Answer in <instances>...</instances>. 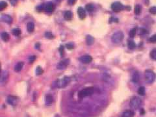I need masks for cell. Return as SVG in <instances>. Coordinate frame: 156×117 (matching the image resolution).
<instances>
[{
  "instance_id": "6da1fadb",
  "label": "cell",
  "mask_w": 156,
  "mask_h": 117,
  "mask_svg": "<svg viewBox=\"0 0 156 117\" xmlns=\"http://www.w3.org/2000/svg\"><path fill=\"white\" fill-rule=\"evenodd\" d=\"M94 93V89L93 87H87L82 89L78 93V97L80 98H83L85 97L90 96Z\"/></svg>"
},
{
  "instance_id": "7a4b0ae2",
  "label": "cell",
  "mask_w": 156,
  "mask_h": 117,
  "mask_svg": "<svg viewBox=\"0 0 156 117\" xmlns=\"http://www.w3.org/2000/svg\"><path fill=\"white\" fill-rule=\"evenodd\" d=\"M145 79L147 83L152 84L154 82L156 79V74L152 70H146L145 72Z\"/></svg>"
},
{
  "instance_id": "3957f363",
  "label": "cell",
  "mask_w": 156,
  "mask_h": 117,
  "mask_svg": "<svg viewBox=\"0 0 156 117\" xmlns=\"http://www.w3.org/2000/svg\"><path fill=\"white\" fill-rule=\"evenodd\" d=\"M71 81V78L68 76H65L61 80H57L55 81L56 87L59 88H65L70 84Z\"/></svg>"
},
{
  "instance_id": "277c9868",
  "label": "cell",
  "mask_w": 156,
  "mask_h": 117,
  "mask_svg": "<svg viewBox=\"0 0 156 117\" xmlns=\"http://www.w3.org/2000/svg\"><path fill=\"white\" fill-rule=\"evenodd\" d=\"M142 101H141V98L139 97H133L130 102V107L133 110H137L141 106Z\"/></svg>"
},
{
  "instance_id": "5b68a950",
  "label": "cell",
  "mask_w": 156,
  "mask_h": 117,
  "mask_svg": "<svg viewBox=\"0 0 156 117\" xmlns=\"http://www.w3.org/2000/svg\"><path fill=\"white\" fill-rule=\"evenodd\" d=\"M124 39V34L122 31H117L114 33L111 36V40L113 43L118 44L122 41Z\"/></svg>"
},
{
  "instance_id": "8992f818",
  "label": "cell",
  "mask_w": 156,
  "mask_h": 117,
  "mask_svg": "<svg viewBox=\"0 0 156 117\" xmlns=\"http://www.w3.org/2000/svg\"><path fill=\"white\" fill-rule=\"evenodd\" d=\"M111 9L114 12H118L124 9V6L120 2H114L111 5Z\"/></svg>"
},
{
  "instance_id": "52a82bcc",
  "label": "cell",
  "mask_w": 156,
  "mask_h": 117,
  "mask_svg": "<svg viewBox=\"0 0 156 117\" xmlns=\"http://www.w3.org/2000/svg\"><path fill=\"white\" fill-rule=\"evenodd\" d=\"M70 64V60L69 59H64V60H61V62H59V63L57 64V68L59 70H64L67 68V66H68V64Z\"/></svg>"
},
{
  "instance_id": "ba28073f",
  "label": "cell",
  "mask_w": 156,
  "mask_h": 117,
  "mask_svg": "<svg viewBox=\"0 0 156 117\" xmlns=\"http://www.w3.org/2000/svg\"><path fill=\"white\" fill-rule=\"evenodd\" d=\"M8 104L12 106H15L17 105L18 102V98L14 96H9L7 99Z\"/></svg>"
},
{
  "instance_id": "9c48e42d",
  "label": "cell",
  "mask_w": 156,
  "mask_h": 117,
  "mask_svg": "<svg viewBox=\"0 0 156 117\" xmlns=\"http://www.w3.org/2000/svg\"><path fill=\"white\" fill-rule=\"evenodd\" d=\"M79 60L82 63H83V64H89V63L92 62V57L90 55H83V56L80 57Z\"/></svg>"
},
{
  "instance_id": "30bf717a",
  "label": "cell",
  "mask_w": 156,
  "mask_h": 117,
  "mask_svg": "<svg viewBox=\"0 0 156 117\" xmlns=\"http://www.w3.org/2000/svg\"><path fill=\"white\" fill-rule=\"evenodd\" d=\"M55 10V5L53 3H48L46 5H44V11L48 12H53Z\"/></svg>"
},
{
  "instance_id": "8fae6325",
  "label": "cell",
  "mask_w": 156,
  "mask_h": 117,
  "mask_svg": "<svg viewBox=\"0 0 156 117\" xmlns=\"http://www.w3.org/2000/svg\"><path fill=\"white\" fill-rule=\"evenodd\" d=\"M78 14L79 16L80 19L83 20L86 17V12L85 10L83 8L81 7H79L78 9Z\"/></svg>"
},
{
  "instance_id": "7c38bea8",
  "label": "cell",
  "mask_w": 156,
  "mask_h": 117,
  "mask_svg": "<svg viewBox=\"0 0 156 117\" xmlns=\"http://www.w3.org/2000/svg\"><path fill=\"white\" fill-rule=\"evenodd\" d=\"M1 19L2 21H3L4 22L9 23V24H11L12 22V18L11 16L7 15V14H3L1 17Z\"/></svg>"
},
{
  "instance_id": "4fadbf2b",
  "label": "cell",
  "mask_w": 156,
  "mask_h": 117,
  "mask_svg": "<svg viewBox=\"0 0 156 117\" xmlns=\"http://www.w3.org/2000/svg\"><path fill=\"white\" fill-rule=\"evenodd\" d=\"M9 76V73L8 71H7V70L3 71L1 74V76H0V81L1 82H5L7 80Z\"/></svg>"
},
{
  "instance_id": "5bb4252c",
  "label": "cell",
  "mask_w": 156,
  "mask_h": 117,
  "mask_svg": "<svg viewBox=\"0 0 156 117\" xmlns=\"http://www.w3.org/2000/svg\"><path fill=\"white\" fill-rule=\"evenodd\" d=\"M135 115V113L131 110H127L123 112L122 114V117H133Z\"/></svg>"
},
{
  "instance_id": "9a60e30c",
  "label": "cell",
  "mask_w": 156,
  "mask_h": 117,
  "mask_svg": "<svg viewBox=\"0 0 156 117\" xmlns=\"http://www.w3.org/2000/svg\"><path fill=\"white\" fill-rule=\"evenodd\" d=\"M34 27H35V25H34V23L32 22H29L27 23V31L29 33H32L34 31Z\"/></svg>"
},
{
  "instance_id": "2e32d148",
  "label": "cell",
  "mask_w": 156,
  "mask_h": 117,
  "mask_svg": "<svg viewBox=\"0 0 156 117\" xmlns=\"http://www.w3.org/2000/svg\"><path fill=\"white\" fill-rule=\"evenodd\" d=\"M72 12L70 11H67L65 12V14H64V18H65V20H71L72 19Z\"/></svg>"
},
{
  "instance_id": "e0dca14e",
  "label": "cell",
  "mask_w": 156,
  "mask_h": 117,
  "mask_svg": "<svg viewBox=\"0 0 156 117\" xmlns=\"http://www.w3.org/2000/svg\"><path fill=\"white\" fill-rule=\"evenodd\" d=\"M23 65H24L23 62H18L17 64H16V66H14V71L16 72H20L22 70V68H23Z\"/></svg>"
},
{
  "instance_id": "ac0fdd59",
  "label": "cell",
  "mask_w": 156,
  "mask_h": 117,
  "mask_svg": "<svg viewBox=\"0 0 156 117\" xmlns=\"http://www.w3.org/2000/svg\"><path fill=\"white\" fill-rule=\"evenodd\" d=\"M139 79H140V76H139V73L137 72H135L132 76V81L134 83H137L139 81Z\"/></svg>"
},
{
  "instance_id": "d6986e66",
  "label": "cell",
  "mask_w": 156,
  "mask_h": 117,
  "mask_svg": "<svg viewBox=\"0 0 156 117\" xmlns=\"http://www.w3.org/2000/svg\"><path fill=\"white\" fill-rule=\"evenodd\" d=\"M94 39L91 35H87L86 36V42H87V45H92L94 43Z\"/></svg>"
},
{
  "instance_id": "ffe728a7",
  "label": "cell",
  "mask_w": 156,
  "mask_h": 117,
  "mask_svg": "<svg viewBox=\"0 0 156 117\" xmlns=\"http://www.w3.org/2000/svg\"><path fill=\"white\" fill-rule=\"evenodd\" d=\"M1 37L4 42H8L10 39L9 35L7 32H3L1 35Z\"/></svg>"
},
{
  "instance_id": "44dd1931",
  "label": "cell",
  "mask_w": 156,
  "mask_h": 117,
  "mask_svg": "<svg viewBox=\"0 0 156 117\" xmlns=\"http://www.w3.org/2000/svg\"><path fill=\"white\" fill-rule=\"evenodd\" d=\"M53 102V98L50 95H47L46 96V104L47 105H51Z\"/></svg>"
},
{
  "instance_id": "7402d4cb",
  "label": "cell",
  "mask_w": 156,
  "mask_h": 117,
  "mask_svg": "<svg viewBox=\"0 0 156 117\" xmlns=\"http://www.w3.org/2000/svg\"><path fill=\"white\" fill-rule=\"evenodd\" d=\"M141 7L139 5H136L135 7V9H134V12L136 15H139L141 14Z\"/></svg>"
},
{
  "instance_id": "603a6c76",
  "label": "cell",
  "mask_w": 156,
  "mask_h": 117,
  "mask_svg": "<svg viewBox=\"0 0 156 117\" xmlns=\"http://www.w3.org/2000/svg\"><path fill=\"white\" fill-rule=\"evenodd\" d=\"M85 8H86V9L88 11L92 12V11H93V10L94 9V6L93 4L88 3L86 5Z\"/></svg>"
},
{
  "instance_id": "cb8c5ba5",
  "label": "cell",
  "mask_w": 156,
  "mask_h": 117,
  "mask_svg": "<svg viewBox=\"0 0 156 117\" xmlns=\"http://www.w3.org/2000/svg\"><path fill=\"white\" fill-rule=\"evenodd\" d=\"M138 94L141 96H145V88L144 87H140L138 89Z\"/></svg>"
},
{
  "instance_id": "d4e9b609",
  "label": "cell",
  "mask_w": 156,
  "mask_h": 117,
  "mask_svg": "<svg viewBox=\"0 0 156 117\" xmlns=\"http://www.w3.org/2000/svg\"><path fill=\"white\" fill-rule=\"evenodd\" d=\"M12 32V34H13L14 36H18L20 35V33H21V31H20V29L15 28V29H14Z\"/></svg>"
},
{
  "instance_id": "484cf974",
  "label": "cell",
  "mask_w": 156,
  "mask_h": 117,
  "mask_svg": "<svg viewBox=\"0 0 156 117\" xmlns=\"http://www.w3.org/2000/svg\"><path fill=\"white\" fill-rule=\"evenodd\" d=\"M128 46L130 49H134V48H135V47H136V44H135V43L133 41H132V40H130V41L128 42Z\"/></svg>"
},
{
  "instance_id": "4316f807",
  "label": "cell",
  "mask_w": 156,
  "mask_h": 117,
  "mask_svg": "<svg viewBox=\"0 0 156 117\" xmlns=\"http://www.w3.org/2000/svg\"><path fill=\"white\" fill-rule=\"evenodd\" d=\"M136 32H137V29L136 28H133L129 33V36L130 38H133L136 35Z\"/></svg>"
},
{
  "instance_id": "83f0119b",
  "label": "cell",
  "mask_w": 156,
  "mask_h": 117,
  "mask_svg": "<svg viewBox=\"0 0 156 117\" xmlns=\"http://www.w3.org/2000/svg\"><path fill=\"white\" fill-rule=\"evenodd\" d=\"M7 7V3L5 1L0 2V11H1L5 9H6Z\"/></svg>"
},
{
  "instance_id": "f1b7e54d",
  "label": "cell",
  "mask_w": 156,
  "mask_h": 117,
  "mask_svg": "<svg viewBox=\"0 0 156 117\" xmlns=\"http://www.w3.org/2000/svg\"><path fill=\"white\" fill-rule=\"evenodd\" d=\"M43 74V70L40 66H37V68H36V74L37 76H40Z\"/></svg>"
},
{
  "instance_id": "f546056e",
  "label": "cell",
  "mask_w": 156,
  "mask_h": 117,
  "mask_svg": "<svg viewBox=\"0 0 156 117\" xmlns=\"http://www.w3.org/2000/svg\"><path fill=\"white\" fill-rule=\"evenodd\" d=\"M44 36L48 39H53L54 38V35L51 32H46L44 34Z\"/></svg>"
},
{
  "instance_id": "4dcf8cb0",
  "label": "cell",
  "mask_w": 156,
  "mask_h": 117,
  "mask_svg": "<svg viewBox=\"0 0 156 117\" xmlns=\"http://www.w3.org/2000/svg\"><path fill=\"white\" fill-rule=\"evenodd\" d=\"M150 57L153 60H156V48L152 50L150 52Z\"/></svg>"
},
{
  "instance_id": "1f68e13d",
  "label": "cell",
  "mask_w": 156,
  "mask_h": 117,
  "mask_svg": "<svg viewBox=\"0 0 156 117\" xmlns=\"http://www.w3.org/2000/svg\"><path fill=\"white\" fill-rule=\"evenodd\" d=\"M149 12H150L151 14H154V15L156 14V6H154V7H152L151 8H150V9H149Z\"/></svg>"
},
{
  "instance_id": "d6a6232c",
  "label": "cell",
  "mask_w": 156,
  "mask_h": 117,
  "mask_svg": "<svg viewBox=\"0 0 156 117\" xmlns=\"http://www.w3.org/2000/svg\"><path fill=\"white\" fill-rule=\"evenodd\" d=\"M66 47L68 49H72L74 48V45L72 43H68L65 45Z\"/></svg>"
},
{
  "instance_id": "836d02e7",
  "label": "cell",
  "mask_w": 156,
  "mask_h": 117,
  "mask_svg": "<svg viewBox=\"0 0 156 117\" xmlns=\"http://www.w3.org/2000/svg\"><path fill=\"white\" fill-rule=\"evenodd\" d=\"M36 57L35 55H31V56H30L29 58V61L30 63H33L34 60H36Z\"/></svg>"
},
{
  "instance_id": "e575fe53",
  "label": "cell",
  "mask_w": 156,
  "mask_h": 117,
  "mask_svg": "<svg viewBox=\"0 0 156 117\" xmlns=\"http://www.w3.org/2000/svg\"><path fill=\"white\" fill-rule=\"evenodd\" d=\"M149 41L151 42H156V34L152 36H151L149 39Z\"/></svg>"
},
{
  "instance_id": "d590c367",
  "label": "cell",
  "mask_w": 156,
  "mask_h": 117,
  "mask_svg": "<svg viewBox=\"0 0 156 117\" xmlns=\"http://www.w3.org/2000/svg\"><path fill=\"white\" fill-rule=\"evenodd\" d=\"M59 52L61 53V56L64 55V46H61L59 47Z\"/></svg>"
},
{
  "instance_id": "8d00e7d4",
  "label": "cell",
  "mask_w": 156,
  "mask_h": 117,
  "mask_svg": "<svg viewBox=\"0 0 156 117\" xmlns=\"http://www.w3.org/2000/svg\"><path fill=\"white\" fill-rule=\"evenodd\" d=\"M9 1H10V3H11V4L12 5L14 6L16 5V4L17 3L18 0H9Z\"/></svg>"
},
{
  "instance_id": "74e56055",
  "label": "cell",
  "mask_w": 156,
  "mask_h": 117,
  "mask_svg": "<svg viewBox=\"0 0 156 117\" xmlns=\"http://www.w3.org/2000/svg\"><path fill=\"white\" fill-rule=\"evenodd\" d=\"M77 0H68V3L70 5H74L76 3Z\"/></svg>"
},
{
  "instance_id": "f35d334b",
  "label": "cell",
  "mask_w": 156,
  "mask_h": 117,
  "mask_svg": "<svg viewBox=\"0 0 156 117\" xmlns=\"http://www.w3.org/2000/svg\"><path fill=\"white\" fill-rule=\"evenodd\" d=\"M35 47H36V49H39L40 48V44L36 43V45H35Z\"/></svg>"
},
{
  "instance_id": "ab89813d",
  "label": "cell",
  "mask_w": 156,
  "mask_h": 117,
  "mask_svg": "<svg viewBox=\"0 0 156 117\" xmlns=\"http://www.w3.org/2000/svg\"><path fill=\"white\" fill-rule=\"evenodd\" d=\"M2 73V71H1V64H0V76H1V74Z\"/></svg>"
}]
</instances>
